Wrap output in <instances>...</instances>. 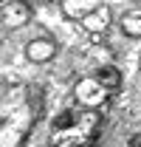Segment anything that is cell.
Here are the masks:
<instances>
[{"label": "cell", "instance_id": "obj_3", "mask_svg": "<svg viewBox=\"0 0 141 147\" xmlns=\"http://www.w3.org/2000/svg\"><path fill=\"white\" fill-rule=\"evenodd\" d=\"M31 20V9L23 0H3V26L6 28H20Z\"/></svg>", "mask_w": 141, "mask_h": 147}, {"label": "cell", "instance_id": "obj_2", "mask_svg": "<svg viewBox=\"0 0 141 147\" xmlns=\"http://www.w3.org/2000/svg\"><path fill=\"white\" fill-rule=\"evenodd\" d=\"M73 96H76V102H79L82 108L99 110V108H105L107 96H110V88L99 82V76H96V79H79L76 88H73Z\"/></svg>", "mask_w": 141, "mask_h": 147}, {"label": "cell", "instance_id": "obj_7", "mask_svg": "<svg viewBox=\"0 0 141 147\" xmlns=\"http://www.w3.org/2000/svg\"><path fill=\"white\" fill-rule=\"evenodd\" d=\"M122 31L127 37H141V11H127L122 17Z\"/></svg>", "mask_w": 141, "mask_h": 147}, {"label": "cell", "instance_id": "obj_8", "mask_svg": "<svg viewBox=\"0 0 141 147\" xmlns=\"http://www.w3.org/2000/svg\"><path fill=\"white\" fill-rule=\"evenodd\" d=\"M99 82H102V85H107L110 91H116V88L122 85V74L116 71V68H110V65H107V68H102V71H99Z\"/></svg>", "mask_w": 141, "mask_h": 147}, {"label": "cell", "instance_id": "obj_1", "mask_svg": "<svg viewBox=\"0 0 141 147\" xmlns=\"http://www.w3.org/2000/svg\"><path fill=\"white\" fill-rule=\"evenodd\" d=\"M99 122L102 116L96 110H82V113H73V110H65V116L56 119V125L51 130V144L54 147H82L93 142L96 130H99Z\"/></svg>", "mask_w": 141, "mask_h": 147}, {"label": "cell", "instance_id": "obj_6", "mask_svg": "<svg viewBox=\"0 0 141 147\" xmlns=\"http://www.w3.org/2000/svg\"><path fill=\"white\" fill-rule=\"evenodd\" d=\"M107 26H110V9H105V6H99L96 11L82 17V28L90 31V34H102Z\"/></svg>", "mask_w": 141, "mask_h": 147}, {"label": "cell", "instance_id": "obj_4", "mask_svg": "<svg viewBox=\"0 0 141 147\" xmlns=\"http://www.w3.org/2000/svg\"><path fill=\"white\" fill-rule=\"evenodd\" d=\"M26 57L31 62H48V59L56 57V42L54 40H45V37H34L26 45Z\"/></svg>", "mask_w": 141, "mask_h": 147}, {"label": "cell", "instance_id": "obj_5", "mask_svg": "<svg viewBox=\"0 0 141 147\" xmlns=\"http://www.w3.org/2000/svg\"><path fill=\"white\" fill-rule=\"evenodd\" d=\"M102 6V0H62V14L70 20H82L85 14L96 11Z\"/></svg>", "mask_w": 141, "mask_h": 147}]
</instances>
